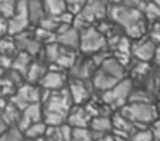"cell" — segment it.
I'll list each match as a JSON object with an SVG mask.
<instances>
[{"label":"cell","instance_id":"cell-45","mask_svg":"<svg viewBox=\"0 0 160 141\" xmlns=\"http://www.w3.org/2000/svg\"><path fill=\"white\" fill-rule=\"evenodd\" d=\"M7 129H9L7 126H4V124H0V136H2V134H4V133H5V131H7Z\"/></svg>","mask_w":160,"mask_h":141},{"label":"cell","instance_id":"cell-27","mask_svg":"<svg viewBox=\"0 0 160 141\" xmlns=\"http://www.w3.org/2000/svg\"><path fill=\"white\" fill-rule=\"evenodd\" d=\"M45 133H47L45 122H36V124H31L24 131V138L26 139H38V138H45Z\"/></svg>","mask_w":160,"mask_h":141},{"label":"cell","instance_id":"cell-29","mask_svg":"<svg viewBox=\"0 0 160 141\" xmlns=\"http://www.w3.org/2000/svg\"><path fill=\"white\" fill-rule=\"evenodd\" d=\"M16 40L11 36H4L0 40V55H11V57H16Z\"/></svg>","mask_w":160,"mask_h":141},{"label":"cell","instance_id":"cell-24","mask_svg":"<svg viewBox=\"0 0 160 141\" xmlns=\"http://www.w3.org/2000/svg\"><path fill=\"white\" fill-rule=\"evenodd\" d=\"M143 88L150 93V95L157 96V93L160 91V71H152L150 76L145 79V86Z\"/></svg>","mask_w":160,"mask_h":141},{"label":"cell","instance_id":"cell-52","mask_svg":"<svg viewBox=\"0 0 160 141\" xmlns=\"http://www.w3.org/2000/svg\"><path fill=\"white\" fill-rule=\"evenodd\" d=\"M153 141H157V139H153Z\"/></svg>","mask_w":160,"mask_h":141},{"label":"cell","instance_id":"cell-46","mask_svg":"<svg viewBox=\"0 0 160 141\" xmlns=\"http://www.w3.org/2000/svg\"><path fill=\"white\" fill-rule=\"evenodd\" d=\"M115 141H131V139H128V138H119V136H115Z\"/></svg>","mask_w":160,"mask_h":141},{"label":"cell","instance_id":"cell-26","mask_svg":"<svg viewBox=\"0 0 160 141\" xmlns=\"http://www.w3.org/2000/svg\"><path fill=\"white\" fill-rule=\"evenodd\" d=\"M143 17L150 24L160 21V7L157 5V2H146L145 9H143Z\"/></svg>","mask_w":160,"mask_h":141},{"label":"cell","instance_id":"cell-19","mask_svg":"<svg viewBox=\"0 0 160 141\" xmlns=\"http://www.w3.org/2000/svg\"><path fill=\"white\" fill-rule=\"evenodd\" d=\"M31 57H29L28 53H22V52H18L14 57V62H12V69L11 71H16L19 72V74L22 76V78H26V74H28V69L29 65H31Z\"/></svg>","mask_w":160,"mask_h":141},{"label":"cell","instance_id":"cell-28","mask_svg":"<svg viewBox=\"0 0 160 141\" xmlns=\"http://www.w3.org/2000/svg\"><path fill=\"white\" fill-rule=\"evenodd\" d=\"M64 48L60 47L59 43H50V45H45V48H43V55H45V60L50 62V64H55L57 58L60 57V53H62Z\"/></svg>","mask_w":160,"mask_h":141},{"label":"cell","instance_id":"cell-44","mask_svg":"<svg viewBox=\"0 0 160 141\" xmlns=\"http://www.w3.org/2000/svg\"><path fill=\"white\" fill-rule=\"evenodd\" d=\"M97 141H115V136L114 134H105L103 138H100V139H97Z\"/></svg>","mask_w":160,"mask_h":141},{"label":"cell","instance_id":"cell-20","mask_svg":"<svg viewBox=\"0 0 160 141\" xmlns=\"http://www.w3.org/2000/svg\"><path fill=\"white\" fill-rule=\"evenodd\" d=\"M28 17H29V23L31 24H40V21L43 17H47L43 2H38V0L28 2Z\"/></svg>","mask_w":160,"mask_h":141},{"label":"cell","instance_id":"cell-49","mask_svg":"<svg viewBox=\"0 0 160 141\" xmlns=\"http://www.w3.org/2000/svg\"><path fill=\"white\" fill-rule=\"evenodd\" d=\"M43 141H53V139H50V138H45V139H43Z\"/></svg>","mask_w":160,"mask_h":141},{"label":"cell","instance_id":"cell-11","mask_svg":"<svg viewBox=\"0 0 160 141\" xmlns=\"http://www.w3.org/2000/svg\"><path fill=\"white\" fill-rule=\"evenodd\" d=\"M16 40V47H18L19 52L22 53H28L29 57L33 55H40L42 52V43L38 40H35V36H29L28 33H22L19 36H14Z\"/></svg>","mask_w":160,"mask_h":141},{"label":"cell","instance_id":"cell-33","mask_svg":"<svg viewBox=\"0 0 160 141\" xmlns=\"http://www.w3.org/2000/svg\"><path fill=\"white\" fill-rule=\"evenodd\" d=\"M38 28H42V29H45V31H50V33H55L57 34V29L60 28V23H59V19H55V17H43L42 21H40V24H38Z\"/></svg>","mask_w":160,"mask_h":141},{"label":"cell","instance_id":"cell-16","mask_svg":"<svg viewBox=\"0 0 160 141\" xmlns=\"http://www.w3.org/2000/svg\"><path fill=\"white\" fill-rule=\"evenodd\" d=\"M29 17L26 14H16L12 19H9V36H19L26 33L29 28Z\"/></svg>","mask_w":160,"mask_h":141},{"label":"cell","instance_id":"cell-23","mask_svg":"<svg viewBox=\"0 0 160 141\" xmlns=\"http://www.w3.org/2000/svg\"><path fill=\"white\" fill-rule=\"evenodd\" d=\"M22 117L26 120H29L31 124L36 122H43V108H42V103H35V105H29L22 110Z\"/></svg>","mask_w":160,"mask_h":141},{"label":"cell","instance_id":"cell-47","mask_svg":"<svg viewBox=\"0 0 160 141\" xmlns=\"http://www.w3.org/2000/svg\"><path fill=\"white\" fill-rule=\"evenodd\" d=\"M2 78H4V69L0 67V79H2Z\"/></svg>","mask_w":160,"mask_h":141},{"label":"cell","instance_id":"cell-42","mask_svg":"<svg viewBox=\"0 0 160 141\" xmlns=\"http://www.w3.org/2000/svg\"><path fill=\"white\" fill-rule=\"evenodd\" d=\"M153 60H155V64L158 65V69H160V45L157 47V52H155V57H153Z\"/></svg>","mask_w":160,"mask_h":141},{"label":"cell","instance_id":"cell-6","mask_svg":"<svg viewBox=\"0 0 160 141\" xmlns=\"http://www.w3.org/2000/svg\"><path fill=\"white\" fill-rule=\"evenodd\" d=\"M9 102H11L16 108H19L22 112L26 107L42 102V88H38V86H35V84H28V83H24L22 86L18 88L16 95L11 96Z\"/></svg>","mask_w":160,"mask_h":141},{"label":"cell","instance_id":"cell-40","mask_svg":"<svg viewBox=\"0 0 160 141\" xmlns=\"http://www.w3.org/2000/svg\"><path fill=\"white\" fill-rule=\"evenodd\" d=\"M5 34H9V19L0 16V36L4 38Z\"/></svg>","mask_w":160,"mask_h":141},{"label":"cell","instance_id":"cell-17","mask_svg":"<svg viewBox=\"0 0 160 141\" xmlns=\"http://www.w3.org/2000/svg\"><path fill=\"white\" fill-rule=\"evenodd\" d=\"M47 72H48V69H47V65L43 64V62H31V65H29V69H28V74H26L24 79L28 81V84L36 86V83L40 84V81L45 78Z\"/></svg>","mask_w":160,"mask_h":141},{"label":"cell","instance_id":"cell-12","mask_svg":"<svg viewBox=\"0 0 160 141\" xmlns=\"http://www.w3.org/2000/svg\"><path fill=\"white\" fill-rule=\"evenodd\" d=\"M67 81V76L64 72H57V71H48L45 74V78L40 81V88L45 91H59L64 89Z\"/></svg>","mask_w":160,"mask_h":141},{"label":"cell","instance_id":"cell-2","mask_svg":"<svg viewBox=\"0 0 160 141\" xmlns=\"http://www.w3.org/2000/svg\"><path fill=\"white\" fill-rule=\"evenodd\" d=\"M119 112L129 119L132 124L136 126V129H146V126L150 124H155V120L158 119V110H157V105L153 103H145V105H128L124 108H121Z\"/></svg>","mask_w":160,"mask_h":141},{"label":"cell","instance_id":"cell-1","mask_svg":"<svg viewBox=\"0 0 160 141\" xmlns=\"http://www.w3.org/2000/svg\"><path fill=\"white\" fill-rule=\"evenodd\" d=\"M108 19L119 26L122 31H126L128 28H131L132 24L143 21V12L136 7H132L129 2L122 3H108Z\"/></svg>","mask_w":160,"mask_h":141},{"label":"cell","instance_id":"cell-21","mask_svg":"<svg viewBox=\"0 0 160 141\" xmlns=\"http://www.w3.org/2000/svg\"><path fill=\"white\" fill-rule=\"evenodd\" d=\"M153 100H155V96L150 95L145 88H138L131 91L128 103H131V105H145V103H153Z\"/></svg>","mask_w":160,"mask_h":141},{"label":"cell","instance_id":"cell-18","mask_svg":"<svg viewBox=\"0 0 160 141\" xmlns=\"http://www.w3.org/2000/svg\"><path fill=\"white\" fill-rule=\"evenodd\" d=\"M43 7H45V14L48 17H60L67 12V3L62 2V0H47L43 2Z\"/></svg>","mask_w":160,"mask_h":141},{"label":"cell","instance_id":"cell-50","mask_svg":"<svg viewBox=\"0 0 160 141\" xmlns=\"http://www.w3.org/2000/svg\"><path fill=\"white\" fill-rule=\"evenodd\" d=\"M157 110H158V113H160V103H158V105H157Z\"/></svg>","mask_w":160,"mask_h":141},{"label":"cell","instance_id":"cell-9","mask_svg":"<svg viewBox=\"0 0 160 141\" xmlns=\"http://www.w3.org/2000/svg\"><path fill=\"white\" fill-rule=\"evenodd\" d=\"M112 119V131H114V136H119V138H128L131 139V136L136 133V126L131 122L129 119H126L121 112L114 113L110 117Z\"/></svg>","mask_w":160,"mask_h":141},{"label":"cell","instance_id":"cell-7","mask_svg":"<svg viewBox=\"0 0 160 141\" xmlns=\"http://www.w3.org/2000/svg\"><path fill=\"white\" fill-rule=\"evenodd\" d=\"M157 47H158V45H157L155 41H152L148 36H145V38H141V40L132 41L131 55L138 62H150V60H153V57H155Z\"/></svg>","mask_w":160,"mask_h":141},{"label":"cell","instance_id":"cell-25","mask_svg":"<svg viewBox=\"0 0 160 141\" xmlns=\"http://www.w3.org/2000/svg\"><path fill=\"white\" fill-rule=\"evenodd\" d=\"M153 69L150 67L148 62H138L136 60V64L131 67V76L134 79H141V81H145L146 78L150 76V72H152Z\"/></svg>","mask_w":160,"mask_h":141},{"label":"cell","instance_id":"cell-32","mask_svg":"<svg viewBox=\"0 0 160 141\" xmlns=\"http://www.w3.org/2000/svg\"><path fill=\"white\" fill-rule=\"evenodd\" d=\"M33 36H35V40H38L40 43L50 45V43H55L57 34L55 33H50V31H45V29H42V28H36Z\"/></svg>","mask_w":160,"mask_h":141},{"label":"cell","instance_id":"cell-38","mask_svg":"<svg viewBox=\"0 0 160 141\" xmlns=\"http://www.w3.org/2000/svg\"><path fill=\"white\" fill-rule=\"evenodd\" d=\"M148 38L152 41H155L157 45H160V21L152 23L148 26Z\"/></svg>","mask_w":160,"mask_h":141},{"label":"cell","instance_id":"cell-10","mask_svg":"<svg viewBox=\"0 0 160 141\" xmlns=\"http://www.w3.org/2000/svg\"><path fill=\"white\" fill-rule=\"evenodd\" d=\"M91 119H93V117L88 112L86 107H72V110L69 112L66 122L69 124L72 129H79V127H90Z\"/></svg>","mask_w":160,"mask_h":141},{"label":"cell","instance_id":"cell-30","mask_svg":"<svg viewBox=\"0 0 160 141\" xmlns=\"http://www.w3.org/2000/svg\"><path fill=\"white\" fill-rule=\"evenodd\" d=\"M16 91H18V89H16V84L7 78V76H4V78L0 79V98L14 96V95H16Z\"/></svg>","mask_w":160,"mask_h":141},{"label":"cell","instance_id":"cell-41","mask_svg":"<svg viewBox=\"0 0 160 141\" xmlns=\"http://www.w3.org/2000/svg\"><path fill=\"white\" fill-rule=\"evenodd\" d=\"M152 133H153V139L160 141V119H157L155 124L152 126Z\"/></svg>","mask_w":160,"mask_h":141},{"label":"cell","instance_id":"cell-51","mask_svg":"<svg viewBox=\"0 0 160 141\" xmlns=\"http://www.w3.org/2000/svg\"><path fill=\"white\" fill-rule=\"evenodd\" d=\"M0 40H2V36H0Z\"/></svg>","mask_w":160,"mask_h":141},{"label":"cell","instance_id":"cell-39","mask_svg":"<svg viewBox=\"0 0 160 141\" xmlns=\"http://www.w3.org/2000/svg\"><path fill=\"white\" fill-rule=\"evenodd\" d=\"M12 62H14V57L11 55H0V67L4 69H12Z\"/></svg>","mask_w":160,"mask_h":141},{"label":"cell","instance_id":"cell-13","mask_svg":"<svg viewBox=\"0 0 160 141\" xmlns=\"http://www.w3.org/2000/svg\"><path fill=\"white\" fill-rule=\"evenodd\" d=\"M95 71H97L95 64L91 62V58H88V60H78L76 65L69 71V74L76 81H90L93 78Z\"/></svg>","mask_w":160,"mask_h":141},{"label":"cell","instance_id":"cell-43","mask_svg":"<svg viewBox=\"0 0 160 141\" xmlns=\"http://www.w3.org/2000/svg\"><path fill=\"white\" fill-rule=\"evenodd\" d=\"M7 105H9L7 100H5V98H0V115H2V112L5 110V107H7Z\"/></svg>","mask_w":160,"mask_h":141},{"label":"cell","instance_id":"cell-5","mask_svg":"<svg viewBox=\"0 0 160 141\" xmlns=\"http://www.w3.org/2000/svg\"><path fill=\"white\" fill-rule=\"evenodd\" d=\"M131 91H132V81L131 79H124V81H121L115 88L102 93L100 100H102V103H105V105L121 110V108H124L126 103L129 102Z\"/></svg>","mask_w":160,"mask_h":141},{"label":"cell","instance_id":"cell-34","mask_svg":"<svg viewBox=\"0 0 160 141\" xmlns=\"http://www.w3.org/2000/svg\"><path fill=\"white\" fill-rule=\"evenodd\" d=\"M0 141H26V138L18 127H9V129L0 136Z\"/></svg>","mask_w":160,"mask_h":141},{"label":"cell","instance_id":"cell-3","mask_svg":"<svg viewBox=\"0 0 160 141\" xmlns=\"http://www.w3.org/2000/svg\"><path fill=\"white\" fill-rule=\"evenodd\" d=\"M42 102L45 103V112H53L60 115H69L72 110V98L67 88L59 89V91H42Z\"/></svg>","mask_w":160,"mask_h":141},{"label":"cell","instance_id":"cell-36","mask_svg":"<svg viewBox=\"0 0 160 141\" xmlns=\"http://www.w3.org/2000/svg\"><path fill=\"white\" fill-rule=\"evenodd\" d=\"M67 3V12L71 14V16H79L81 12H83L84 5H86V2H81V0H69Z\"/></svg>","mask_w":160,"mask_h":141},{"label":"cell","instance_id":"cell-37","mask_svg":"<svg viewBox=\"0 0 160 141\" xmlns=\"http://www.w3.org/2000/svg\"><path fill=\"white\" fill-rule=\"evenodd\" d=\"M131 141H153L152 129H136V133L131 136Z\"/></svg>","mask_w":160,"mask_h":141},{"label":"cell","instance_id":"cell-48","mask_svg":"<svg viewBox=\"0 0 160 141\" xmlns=\"http://www.w3.org/2000/svg\"><path fill=\"white\" fill-rule=\"evenodd\" d=\"M155 98H157V100H158V103H160V91H158V93H157V96H155Z\"/></svg>","mask_w":160,"mask_h":141},{"label":"cell","instance_id":"cell-4","mask_svg":"<svg viewBox=\"0 0 160 141\" xmlns=\"http://www.w3.org/2000/svg\"><path fill=\"white\" fill-rule=\"evenodd\" d=\"M79 50L83 53L95 55L98 52L107 50V38L100 33L95 26L79 31Z\"/></svg>","mask_w":160,"mask_h":141},{"label":"cell","instance_id":"cell-22","mask_svg":"<svg viewBox=\"0 0 160 141\" xmlns=\"http://www.w3.org/2000/svg\"><path fill=\"white\" fill-rule=\"evenodd\" d=\"M21 115H22L21 110L16 108V107L12 105L11 102H9V105L5 107V110L2 112V120H4L5 126H12V127H14V124L18 126V122H19V119H21Z\"/></svg>","mask_w":160,"mask_h":141},{"label":"cell","instance_id":"cell-8","mask_svg":"<svg viewBox=\"0 0 160 141\" xmlns=\"http://www.w3.org/2000/svg\"><path fill=\"white\" fill-rule=\"evenodd\" d=\"M71 93V98L72 103H76L78 107L86 103L91 98V91H93V84L90 81H76V79H71L69 86H67Z\"/></svg>","mask_w":160,"mask_h":141},{"label":"cell","instance_id":"cell-35","mask_svg":"<svg viewBox=\"0 0 160 141\" xmlns=\"http://www.w3.org/2000/svg\"><path fill=\"white\" fill-rule=\"evenodd\" d=\"M71 141H95V139L90 127H79V129H72V139Z\"/></svg>","mask_w":160,"mask_h":141},{"label":"cell","instance_id":"cell-31","mask_svg":"<svg viewBox=\"0 0 160 141\" xmlns=\"http://www.w3.org/2000/svg\"><path fill=\"white\" fill-rule=\"evenodd\" d=\"M16 5L18 2H12V0H0V16L5 19H12L16 16Z\"/></svg>","mask_w":160,"mask_h":141},{"label":"cell","instance_id":"cell-15","mask_svg":"<svg viewBox=\"0 0 160 141\" xmlns=\"http://www.w3.org/2000/svg\"><path fill=\"white\" fill-rule=\"evenodd\" d=\"M55 43H59L62 48H67V50H76L79 48V31L71 26L67 31L57 34Z\"/></svg>","mask_w":160,"mask_h":141},{"label":"cell","instance_id":"cell-14","mask_svg":"<svg viewBox=\"0 0 160 141\" xmlns=\"http://www.w3.org/2000/svg\"><path fill=\"white\" fill-rule=\"evenodd\" d=\"M90 131L93 134V139H100L105 134H108L112 131V119L108 115H97L91 119L90 122Z\"/></svg>","mask_w":160,"mask_h":141}]
</instances>
